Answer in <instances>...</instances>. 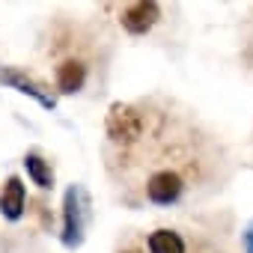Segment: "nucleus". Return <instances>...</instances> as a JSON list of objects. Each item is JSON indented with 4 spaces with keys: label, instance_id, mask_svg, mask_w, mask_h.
Segmentation results:
<instances>
[{
    "label": "nucleus",
    "instance_id": "obj_1",
    "mask_svg": "<svg viewBox=\"0 0 253 253\" xmlns=\"http://www.w3.org/2000/svg\"><path fill=\"white\" fill-rule=\"evenodd\" d=\"M104 134L119 149H134L146 137V113L137 104L113 101L104 116Z\"/></svg>",
    "mask_w": 253,
    "mask_h": 253
},
{
    "label": "nucleus",
    "instance_id": "obj_2",
    "mask_svg": "<svg viewBox=\"0 0 253 253\" xmlns=\"http://www.w3.org/2000/svg\"><path fill=\"white\" fill-rule=\"evenodd\" d=\"M89 217H92L89 191H86L84 185H69L66 194H63V232H60V241H63L69 250H75V247L84 244Z\"/></svg>",
    "mask_w": 253,
    "mask_h": 253
},
{
    "label": "nucleus",
    "instance_id": "obj_3",
    "mask_svg": "<svg viewBox=\"0 0 253 253\" xmlns=\"http://www.w3.org/2000/svg\"><path fill=\"white\" fill-rule=\"evenodd\" d=\"M185 188H188V182H185V176H182L179 170H173V167H158V170H152V173L146 176L143 197H146V203L167 209V206H176V203L182 200Z\"/></svg>",
    "mask_w": 253,
    "mask_h": 253
},
{
    "label": "nucleus",
    "instance_id": "obj_4",
    "mask_svg": "<svg viewBox=\"0 0 253 253\" xmlns=\"http://www.w3.org/2000/svg\"><path fill=\"white\" fill-rule=\"evenodd\" d=\"M161 18V3L158 0H134V3L128 6H122L119 12V24L125 33H131V36H143L149 33Z\"/></svg>",
    "mask_w": 253,
    "mask_h": 253
},
{
    "label": "nucleus",
    "instance_id": "obj_5",
    "mask_svg": "<svg viewBox=\"0 0 253 253\" xmlns=\"http://www.w3.org/2000/svg\"><path fill=\"white\" fill-rule=\"evenodd\" d=\"M0 84L3 86H9V89H18L21 95H30V98H36L45 110H54L57 107V98L42 86V84H36L33 78H27L21 69H12V66H3L0 69Z\"/></svg>",
    "mask_w": 253,
    "mask_h": 253
},
{
    "label": "nucleus",
    "instance_id": "obj_6",
    "mask_svg": "<svg viewBox=\"0 0 253 253\" xmlns=\"http://www.w3.org/2000/svg\"><path fill=\"white\" fill-rule=\"evenodd\" d=\"M27 206V191H24V182L18 176H9L3 182V188H0V214H3V220L9 223H18L24 217V209Z\"/></svg>",
    "mask_w": 253,
    "mask_h": 253
},
{
    "label": "nucleus",
    "instance_id": "obj_7",
    "mask_svg": "<svg viewBox=\"0 0 253 253\" xmlns=\"http://www.w3.org/2000/svg\"><path fill=\"white\" fill-rule=\"evenodd\" d=\"M57 89L63 92V95H75V92H81L84 89V84H86V66L81 63V60H63L60 66H57Z\"/></svg>",
    "mask_w": 253,
    "mask_h": 253
},
{
    "label": "nucleus",
    "instance_id": "obj_8",
    "mask_svg": "<svg viewBox=\"0 0 253 253\" xmlns=\"http://www.w3.org/2000/svg\"><path fill=\"white\" fill-rule=\"evenodd\" d=\"M146 253H188V244L176 229L161 226L146 235Z\"/></svg>",
    "mask_w": 253,
    "mask_h": 253
},
{
    "label": "nucleus",
    "instance_id": "obj_9",
    "mask_svg": "<svg viewBox=\"0 0 253 253\" xmlns=\"http://www.w3.org/2000/svg\"><path fill=\"white\" fill-rule=\"evenodd\" d=\"M24 170L30 176V182L42 191H51L54 188V170H51V161H45L39 152H27L24 155Z\"/></svg>",
    "mask_w": 253,
    "mask_h": 253
},
{
    "label": "nucleus",
    "instance_id": "obj_10",
    "mask_svg": "<svg viewBox=\"0 0 253 253\" xmlns=\"http://www.w3.org/2000/svg\"><path fill=\"white\" fill-rule=\"evenodd\" d=\"M241 250L244 253H253V223H247L244 232H241Z\"/></svg>",
    "mask_w": 253,
    "mask_h": 253
},
{
    "label": "nucleus",
    "instance_id": "obj_11",
    "mask_svg": "<svg viewBox=\"0 0 253 253\" xmlns=\"http://www.w3.org/2000/svg\"><path fill=\"white\" fill-rule=\"evenodd\" d=\"M119 253H140V250H134V247H125V250H119Z\"/></svg>",
    "mask_w": 253,
    "mask_h": 253
}]
</instances>
